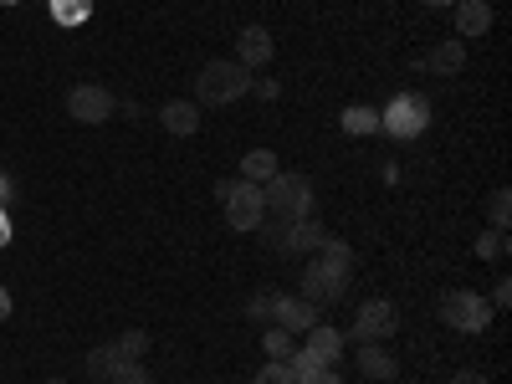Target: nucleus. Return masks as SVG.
<instances>
[{
	"mask_svg": "<svg viewBox=\"0 0 512 384\" xmlns=\"http://www.w3.org/2000/svg\"><path fill=\"white\" fill-rule=\"evenodd\" d=\"M272 318H277V328H287V333H308L313 323H318V308L308 303V297H277V308H272Z\"/></svg>",
	"mask_w": 512,
	"mask_h": 384,
	"instance_id": "f8f14e48",
	"label": "nucleus"
},
{
	"mask_svg": "<svg viewBox=\"0 0 512 384\" xmlns=\"http://www.w3.org/2000/svg\"><path fill=\"white\" fill-rule=\"evenodd\" d=\"M262 200H267V216L272 226H287V221H308L318 210V190L308 175H292V169H277V175L262 185Z\"/></svg>",
	"mask_w": 512,
	"mask_h": 384,
	"instance_id": "f03ea898",
	"label": "nucleus"
},
{
	"mask_svg": "<svg viewBox=\"0 0 512 384\" xmlns=\"http://www.w3.org/2000/svg\"><path fill=\"white\" fill-rule=\"evenodd\" d=\"M507 231H487V236H477V256H482V262H502V256H507Z\"/></svg>",
	"mask_w": 512,
	"mask_h": 384,
	"instance_id": "b1692460",
	"label": "nucleus"
},
{
	"mask_svg": "<svg viewBox=\"0 0 512 384\" xmlns=\"http://www.w3.org/2000/svg\"><path fill=\"white\" fill-rule=\"evenodd\" d=\"M221 205H226V221L231 231H262L267 226V200H262V185L251 180H221L216 185Z\"/></svg>",
	"mask_w": 512,
	"mask_h": 384,
	"instance_id": "20e7f679",
	"label": "nucleus"
},
{
	"mask_svg": "<svg viewBox=\"0 0 512 384\" xmlns=\"http://www.w3.org/2000/svg\"><path fill=\"white\" fill-rule=\"evenodd\" d=\"M297 384H344L333 369H308V374H297Z\"/></svg>",
	"mask_w": 512,
	"mask_h": 384,
	"instance_id": "c85d7f7f",
	"label": "nucleus"
},
{
	"mask_svg": "<svg viewBox=\"0 0 512 384\" xmlns=\"http://www.w3.org/2000/svg\"><path fill=\"white\" fill-rule=\"evenodd\" d=\"M47 384H67V379H47Z\"/></svg>",
	"mask_w": 512,
	"mask_h": 384,
	"instance_id": "c9c22d12",
	"label": "nucleus"
},
{
	"mask_svg": "<svg viewBox=\"0 0 512 384\" xmlns=\"http://www.w3.org/2000/svg\"><path fill=\"white\" fill-rule=\"evenodd\" d=\"M349 277H354V251L338 236H328L313 251V262L303 272V292H297V297H308L313 308H328V303H338V297L349 292Z\"/></svg>",
	"mask_w": 512,
	"mask_h": 384,
	"instance_id": "f257e3e1",
	"label": "nucleus"
},
{
	"mask_svg": "<svg viewBox=\"0 0 512 384\" xmlns=\"http://www.w3.org/2000/svg\"><path fill=\"white\" fill-rule=\"evenodd\" d=\"M344 344H349V338L338 333V328L313 323V328H308V349H303V354H308L318 369H333V364H338V354H344Z\"/></svg>",
	"mask_w": 512,
	"mask_h": 384,
	"instance_id": "9b49d317",
	"label": "nucleus"
},
{
	"mask_svg": "<svg viewBox=\"0 0 512 384\" xmlns=\"http://www.w3.org/2000/svg\"><path fill=\"white\" fill-rule=\"evenodd\" d=\"M6 205H11V180L0 175V210H6Z\"/></svg>",
	"mask_w": 512,
	"mask_h": 384,
	"instance_id": "72a5a7b5",
	"label": "nucleus"
},
{
	"mask_svg": "<svg viewBox=\"0 0 512 384\" xmlns=\"http://www.w3.org/2000/svg\"><path fill=\"white\" fill-rule=\"evenodd\" d=\"M0 6H16V0H0Z\"/></svg>",
	"mask_w": 512,
	"mask_h": 384,
	"instance_id": "e433bc0d",
	"label": "nucleus"
},
{
	"mask_svg": "<svg viewBox=\"0 0 512 384\" xmlns=\"http://www.w3.org/2000/svg\"><path fill=\"white\" fill-rule=\"evenodd\" d=\"M159 123H164L175 139H190V134H200V108H195L190 98H169V103L159 108Z\"/></svg>",
	"mask_w": 512,
	"mask_h": 384,
	"instance_id": "4468645a",
	"label": "nucleus"
},
{
	"mask_svg": "<svg viewBox=\"0 0 512 384\" xmlns=\"http://www.w3.org/2000/svg\"><path fill=\"white\" fill-rule=\"evenodd\" d=\"M359 374L364 379H374V384H390L395 374H400V359L390 354V349H384V344H359Z\"/></svg>",
	"mask_w": 512,
	"mask_h": 384,
	"instance_id": "ddd939ff",
	"label": "nucleus"
},
{
	"mask_svg": "<svg viewBox=\"0 0 512 384\" xmlns=\"http://www.w3.org/2000/svg\"><path fill=\"white\" fill-rule=\"evenodd\" d=\"M420 6H431V11H441V6H456V0H420Z\"/></svg>",
	"mask_w": 512,
	"mask_h": 384,
	"instance_id": "f704fd0d",
	"label": "nucleus"
},
{
	"mask_svg": "<svg viewBox=\"0 0 512 384\" xmlns=\"http://www.w3.org/2000/svg\"><path fill=\"white\" fill-rule=\"evenodd\" d=\"M487 216H492V231H507V216H512V190H497L487 200Z\"/></svg>",
	"mask_w": 512,
	"mask_h": 384,
	"instance_id": "a878e982",
	"label": "nucleus"
},
{
	"mask_svg": "<svg viewBox=\"0 0 512 384\" xmlns=\"http://www.w3.org/2000/svg\"><path fill=\"white\" fill-rule=\"evenodd\" d=\"M395 333H400V308L390 297H369V303H359V318L344 338H354V344H384Z\"/></svg>",
	"mask_w": 512,
	"mask_h": 384,
	"instance_id": "0eeeda50",
	"label": "nucleus"
},
{
	"mask_svg": "<svg viewBox=\"0 0 512 384\" xmlns=\"http://www.w3.org/2000/svg\"><path fill=\"white\" fill-rule=\"evenodd\" d=\"M108 384H154V374H149V369H144V359H139V364H118Z\"/></svg>",
	"mask_w": 512,
	"mask_h": 384,
	"instance_id": "bb28decb",
	"label": "nucleus"
},
{
	"mask_svg": "<svg viewBox=\"0 0 512 384\" xmlns=\"http://www.w3.org/2000/svg\"><path fill=\"white\" fill-rule=\"evenodd\" d=\"M425 67H431L436 77H456V72L466 67V41H461V36H446V41H436V47H431V57H425Z\"/></svg>",
	"mask_w": 512,
	"mask_h": 384,
	"instance_id": "dca6fc26",
	"label": "nucleus"
},
{
	"mask_svg": "<svg viewBox=\"0 0 512 384\" xmlns=\"http://www.w3.org/2000/svg\"><path fill=\"white\" fill-rule=\"evenodd\" d=\"M272 246H277V256H313L323 241H328V231H323V221H287V226H272V236H267Z\"/></svg>",
	"mask_w": 512,
	"mask_h": 384,
	"instance_id": "1a4fd4ad",
	"label": "nucleus"
},
{
	"mask_svg": "<svg viewBox=\"0 0 512 384\" xmlns=\"http://www.w3.org/2000/svg\"><path fill=\"white\" fill-rule=\"evenodd\" d=\"M93 16V0H52V21L57 26H82V21H88Z\"/></svg>",
	"mask_w": 512,
	"mask_h": 384,
	"instance_id": "aec40b11",
	"label": "nucleus"
},
{
	"mask_svg": "<svg viewBox=\"0 0 512 384\" xmlns=\"http://www.w3.org/2000/svg\"><path fill=\"white\" fill-rule=\"evenodd\" d=\"M113 369H118V359H113V349H108V344H98V349L88 354V374H93L98 384H108V379H113Z\"/></svg>",
	"mask_w": 512,
	"mask_h": 384,
	"instance_id": "5701e85b",
	"label": "nucleus"
},
{
	"mask_svg": "<svg viewBox=\"0 0 512 384\" xmlns=\"http://www.w3.org/2000/svg\"><path fill=\"white\" fill-rule=\"evenodd\" d=\"M277 175V154L272 149H251L246 159H241V180H251V185H267Z\"/></svg>",
	"mask_w": 512,
	"mask_h": 384,
	"instance_id": "6ab92c4d",
	"label": "nucleus"
},
{
	"mask_svg": "<svg viewBox=\"0 0 512 384\" xmlns=\"http://www.w3.org/2000/svg\"><path fill=\"white\" fill-rule=\"evenodd\" d=\"M67 113L77 123H108L118 113V98L103 88V82H77V88L67 93Z\"/></svg>",
	"mask_w": 512,
	"mask_h": 384,
	"instance_id": "6e6552de",
	"label": "nucleus"
},
{
	"mask_svg": "<svg viewBox=\"0 0 512 384\" xmlns=\"http://www.w3.org/2000/svg\"><path fill=\"white\" fill-rule=\"evenodd\" d=\"M272 57H277V41H272L267 26H246V31H236V67L262 72Z\"/></svg>",
	"mask_w": 512,
	"mask_h": 384,
	"instance_id": "9d476101",
	"label": "nucleus"
},
{
	"mask_svg": "<svg viewBox=\"0 0 512 384\" xmlns=\"http://www.w3.org/2000/svg\"><path fill=\"white\" fill-rule=\"evenodd\" d=\"M262 349H267V359H292V354H297L287 328H267V333H262Z\"/></svg>",
	"mask_w": 512,
	"mask_h": 384,
	"instance_id": "4be33fe9",
	"label": "nucleus"
},
{
	"mask_svg": "<svg viewBox=\"0 0 512 384\" xmlns=\"http://www.w3.org/2000/svg\"><path fill=\"white\" fill-rule=\"evenodd\" d=\"M451 11H456V36H461V41L492 31V6H487V0H456Z\"/></svg>",
	"mask_w": 512,
	"mask_h": 384,
	"instance_id": "2eb2a0df",
	"label": "nucleus"
},
{
	"mask_svg": "<svg viewBox=\"0 0 512 384\" xmlns=\"http://www.w3.org/2000/svg\"><path fill=\"white\" fill-rule=\"evenodd\" d=\"M277 297H282V292H272V287H262V292H251V297H246V318H256V323H267V318H272V308H277Z\"/></svg>",
	"mask_w": 512,
	"mask_h": 384,
	"instance_id": "412c9836",
	"label": "nucleus"
},
{
	"mask_svg": "<svg viewBox=\"0 0 512 384\" xmlns=\"http://www.w3.org/2000/svg\"><path fill=\"white\" fill-rule=\"evenodd\" d=\"M6 246H11V216L0 210V251H6Z\"/></svg>",
	"mask_w": 512,
	"mask_h": 384,
	"instance_id": "7c9ffc66",
	"label": "nucleus"
},
{
	"mask_svg": "<svg viewBox=\"0 0 512 384\" xmlns=\"http://www.w3.org/2000/svg\"><path fill=\"white\" fill-rule=\"evenodd\" d=\"M251 384H297V374L287 369V359H267L262 369H256V379Z\"/></svg>",
	"mask_w": 512,
	"mask_h": 384,
	"instance_id": "393cba45",
	"label": "nucleus"
},
{
	"mask_svg": "<svg viewBox=\"0 0 512 384\" xmlns=\"http://www.w3.org/2000/svg\"><path fill=\"white\" fill-rule=\"evenodd\" d=\"M507 303H512V282L502 277V282H497V292H492V313H502Z\"/></svg>",
	"mask_w": 512,
	"mask_h": 384,
	"instance_id": "c756f323",
	"label": "nucleus"
},
{
	"mask_svg": "<svg viewBox=\"0 0 512 384\" xmlns=\"http://www.w3.org/2000/svg\"><path fill=\"white\" fill-rule=\"evenodd\" d=\"M425 128H431V103H425L420 93H395L390 103L379 108V134H390V139H420Z\"/></svg>",
	"mask_w": 512,
	"mask_h": 384,
	"instance_id": "39448f33",
	"label": "nucleus"
},
{
	"mask_svg": "<svg viewBox=\"0 0 512 384\" xmlns=\"http://www.w3.org/2000/svg\"><path fill=\"white\" fill-rule=\"evenodd\" d=\"M441 323L456 328V333H487L492 303H487L482 292H472V287H451V292L441 297Z\"/></svg>",
	"mask_w": 512,
	"mask_h": 384,
	"instance_id": "423d86ee",
	"label": "nucleus"
},
{
	"mask_svg": "<svg viewBox=\"0 0 512 384\" xmlns=\"http://www.w3.org/2000/svg\"><path fill=\"white\" fill-rule=\"evenodd\" d=\"M108 349H113V359H118V364H139V359L154 349V338H149L144 328H128V333H118V338H113Z\"/></svg>",
	"mask_w": 512,
	"mask_h": 384,
	"instance_id": "f3484780",
	"label": "nucleus"
},
{
	"mask_svg": "<svg viewBox=\"0 0 512 384\" xmlns=\"http://www.w3.org/2000/svg\"><path fill=\"white\" fill-rule=\"evenodd\" d=\"M6 318H11V292L0 287V323H6Z\"/></svg>",
	"mask_w": 512,
	"mask_h": 384,
	"instance_id": "473e14b6",
	"label": "nucleus"
},
{
	"mask_svg": "<svg viewBox=\"0 0 512 384\" xmlns=\"http://www.w3.org/2000/svg\"><path fill=\"white\" fill-rule=\"evenodd\" d=\"M451 384H487V379H482V374H477V369H461V374H456V379H451Z\"/></svg>",
	"mask_w": 512,
	"mask_h": 384,
	"instance_id": "2f4dec72",
	"label": "nucleus"
},
{
	"mask_svg": "<svg viewBox=\"0 0 512 384\" xmlns=\"http://www.w3.org/2000/svg\"><path fill=\"white\" fill-rule=\"evenodd\" d=\"M251 93H256V98H267V103H272V98L282 93V82H277V77H251Z\"/></svg>",
	"mask_w": 512,
	"mask_h": 384,
	"instance_id": "cd10ccee",
	"label": "nucleus"
},
{
	"mask_svg": "<svg viewBox=\"0 0 512 384\" xmlns=\"http://www.w3.org/2000/svg\"><path fill=\"white\" fill-rule=\"evenodd\" d=\"M338 123H344V134H349V139H369V134H379V108H369V103H349Z\"/></svg>",
	"mask_w": 512,
	"mask_h": 384,
	"instance_id": "a211bd4d",
	"label": "nucleus"
},
{
	"mask_svg": "<svg viewBox=\"0 0 512 384\" xmlns=\"http://www.w3.org/2000/svg\"><path fill=\"white\" fill-rule=\"evenodd\" d=\"M251 77L256 72H246L236 62H205L195 72V108H226V103L246 98L251 93Z\"/></svg>",
	"mask_w": 512,
	"mask_h": 384,
	"instance_id": "7ed1b4c3",
	"label": "nucleus"
}]
</instances>
